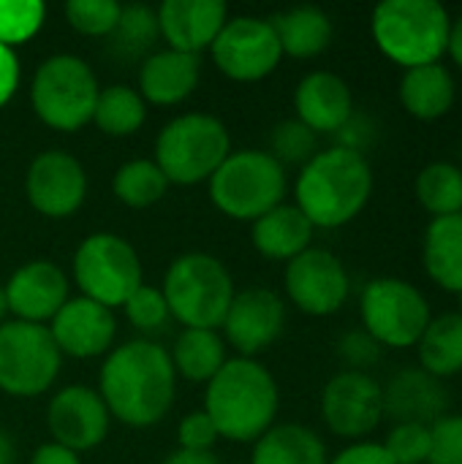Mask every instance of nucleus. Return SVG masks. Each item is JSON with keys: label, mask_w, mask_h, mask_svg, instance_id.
Instances as JSON below:
<instances>
[{"label": "nucleus", "mask_w": 462, "mask_h": 464, "mask_svg": "<svg viewBox=\"0 0 462 464\" xmlns=\"http://www.w3.org/2000/svg\"><path fill=\"white\" fill-rule=\"evenodd\" d=\"M98 394L109 416L125 427L147 430L161 424L177 397L169 351L152 340H131L114 348L101 367Z\"/></svg>", "instance_id": "nucleus-1"}, {"label": "nucleus", "mask_w": 462, "mask_h": 464, "mask_svg": "<svg viewBox=\"0 0 462 464\" xmlns=\"http://www.w3.org/2000/svg\"><path fill=\"white\" fill-rule=\"evenodd\" d=\"M376 177L368 155L327 147L319 150L297 174L294 207L313 228L335 231L354 223L373 198Z\"/></svg>", "instance_id": "nucleus-2"}, {"label": "nucleus", "mask_w": 462, "mask_h": 464, "mask_svg": "<svg viewBox=\"0 0 462 464\" xmlns=\"http://www.w3.org/2000/svg\"><path fill=\"white\" fill-rule=\"evenodd\" d=\"M278 408V381L261 362L245 356L229 359L204 392V413L231 443H256L275 427Z\"/></svg>", "instance_id": "nucleus-3"}, {"label": "nucleus", "mask_w": 462, "mask_h": 464, "mask_svg": "<svg viewBox=\"0 0 462 464\" xmlns=\"http://www.w3.org/2000/svg\"><path fill=\"white\" fill-rule=\"evenodd\" d=\"M452 14L438 0H384L370 14L376 49L403 71L444 63Z\"/></svg>", "instance_id": "nucleus-4"}, {"label": "nucleus", "mask_w": 462, "mask_h": 464, "mask_svg": "<svg viewBox=\"0 0 462 464\" xmlns=\"http://www.w3.org/2000/svg\"><path fill=\"white\" fill-rule=\"evenodd\" d=\"M161 294L177 324L185 329L218 332L237 291L221 258L193 250L169 264Z\"/></svg>", "instance_id": "nucleus-5"}, {"label": "nucleus", "mask_w": 462, "mask_h": 464, "mask_svg": "<svg viewBox=\"0 0 462 464\" xmlns=\"http://www.w3.org/2000/svg\"><path fill=\"white\" fill-rule=\"evenodd\" d=\"M210 201L240 223H256L283 204L289 190L286 169L264 150H237L210 177Z\"/></svg>", "instance_id": "nucleus-6"}, {"label": "nucleus", "mask_w": 462, "mask_h": 464, "mask_svg": "<svg viewBox=\"0 0 462 464\" xmlns=\"http://www.w3.org/2000/svg\"><path fill=\"white\" fill-rule=\"evenodd\" d=\"M231 155L226 125L202 111H188L163 125L155 139V163L169 185H199L221 169Z\"/></svg>", "instance_id": "nucleus-7"}, {"label": "nucleus", "mask_w": 462, "mask_h": 464, "mask_svg": "<svg viewBox=\"0 0 462 464\" xmlns=\"http://www.w3.org/2000/svg\"><path fill=\"white\" fill-rule=\"evenodd\" d=\"M98 79L76 54L46 57L30 82V103L35 117L60 133H76L93 122L98 101Z\"/></svg>", "instance_id": "nucleus-8"}, {"label": "nucleus", "mask_w": 462, "mask_h": 464, "mask_svg": "<svg viewBox=\"0 0 462 464\" xmlns=\"http://www.w3.org/2000/svg\"><path fill=\"white\" fill-rule=\"evenodd\" d=\"M362 329L387 351L417 348L433 321V307L411 280L384 275L365 283L359 296Z\"/></svg>", "instance_id": "nucleus-9"}, {"label": "nucleus", "mask_w": 462, "mask_h": 464, "mask_svg": "<svg viewBox=\"0 0 462 464\" xmlns=\"http://www.w3.org/2000/svg\"><path fill=\"white\" fill-rule=\"evenodd\" d=\"M142 277L139 253L117 234H90L74 253V283L79 285L82 296L109 310L123 307L133 291L144 285Z\"/></svg>", "instance_id": "nucleus-10"}, {"label": "nucleus", "mask_w": 462, "mask_h": 464, "mask_svg": "<svg viewBox=\"0 0 462 464\" xmlns=\"http://www.w3.org/2000/svg\"><path fill=\"white\" fill-rule=\"evenodd\" d=\"M63 353L46 326L5 321L0 326V392L33 400L52 389L60 375Z\"/></svg>", "instance_id": "nucleus-11"}, {"label": "nucleus", "mask_w": 462, "mask_h": 464, "mask_svg": "<svg viewBox=\"0 0 462 464\" xmlns=\"http://www.w3.org/2000/svg\"><path fill=\"white\" fill-rule=\"evenodd\" d=\"M327 430L343 440H368L384 416V386L370 372L343 370L327 381L319 400Z\"/></svg>", "instance_id": "nucleus-12"}, {"label": "nucleus", "mask_w": 462, "mask_h": 464, "mask_svg": "<svg viewBox=\"0 0 462 464\" xmlns=\"http://www.w3.org/2000/svg\"><path fill=\"white\" fill-rule=\"evenodd\" d=\"M283 285L289 302L313 318L340 313L351 296V277L346 264L327 247H308L286 264Z\"/></svg>", "instance_id": "nucleus-13"}, {"label": "nucleus", "mask_w": 462, "mask_h": 464, "mask_svg": "<svg viewBox=\"0 0 462 464\" xmlns=\"http://www.w3.org/2000/svg\"><path fill=\"white\" fill-rule=\"evenodd\" d=\"M215 68L234 82H261L283 60L278 35L270 19L234 16L223 24L210 46Z\"/></svg>", "instance_id": "nucleus-14"}, {"label": "nucleus", "mask_w": 462, "mask_h": 464, "mask_svg": "<svg viewBox=\"0 0 462 464\" xmlns=\"http://www.w3.org/2000/svg\"><path fill=\"white\" fill-rule=\"evenodd\" d=\"M25 196L30 207L52 220L71 218L87 196L84 166L63 150H46L33 158L25 174Z\"/></svg>", "instance_id": "nucleus-15"}, {"label": "nucleus", "mask_w": 462, "mask_h": 464, "mask_svg": "<svg viewBox=\"0 0 462 464\" xmlns=\"http://www.w3.org/2000/svg\"><path fill=\"white\" fill-rule=\"evenodd\" d=\"M223 343L253 359L272 348L286 329V302L270 288H245L234 294L229 313L221 324Z\"/></svg>", "instance_id": "nucleus-16"}, {"label": "nucleus", "mask_w": 462, "mask_h": 464, "mask_svg": "<svg viewBox=\"0 0 462 464\" xmlns=\"http://www.w3.org/2000/svg\"><path fill=\"white\" fill-rule=\"evenodd\" d=\"M109 421L112 416L101 394L82 383L60 389L46 408V430L52 440L74 454L101 446L109 435Z\"/></svg>", "instance_id": "nucleus-17"}, {"label": "nucleus", "mask_w": 462, "mask_h": 464, "mask_svg": "<svg viewBox=\"0 0 462 464\" xmlns=\"http://www.w3.org/2000/svg\"><path fill=\"white\" fill-rule=\"evenodd\" d=\"M46 329H49L57 351L71 359L103 356L117 337L114 313L93 299H84V296L68 299L60 307V313L49 321Z\"/></svg>", "instance_id": "nucleus-18"}, {"label": "nucleus", "mask_w": 462, "mask_h": 464, "mask_svg": "<svg viewBox=\"0 0 462 464\" xmlns=\"http://www.w3.org/2000/svg\"><path fill=\"white\" fill-rule=\"evenodd\" d=\"M3 288H5L8 313L16 315V321L38 324V326H46L60 313V307L71 299L65 272L44 258L22 264Z\"/></svg>", "instance_id": "nucleus-19"}, {"label": "nucleus", "mask_w": 462, "mask_h": 464, "mask_svg": "<svg viewBox=\"0 0 462 464\" xmlns=\"http://www.w3.org/2000/svg\"><path fill=\"white\" fill-rule=\"evenodd\" d=\"M449 413V392L444 381L422 367L398 370L384 386V416L395 424H436Z\"/></svg>", "instance_id": "nucleus-20"}, {"label": "nucleus", "mask_w": 462, "mask_h": 464, "mask_svg": "<svg viewBox=\"0 0 462 464\" xmlns=\"http://www.w3.org/2000/svg\"><path fill=\"white\" fill-rule=\"evenodd\" d=\"M294 111L316 136H335L357 111L349 82L332 71H310L294 90Z\"/></svg>", "instance_id": "nucleus-21"}, {"label": "nucleus", "mask_w": 462, "mask_h": 464, "mask_svg": "<svg viewBox=\"0 0 462 464\" xmlns=\"http://www.w3.org/2000/svg\"><path fill=\"white\" fill-rule=\"evenodd\" d=\"M155 14L161 38L169 44V49L196 57L212 46L229 22L226 3L221 0H166Z\"/></svg>", "instance_id": "nucleus-22"}, {"label": "nucleus", "mask_w": 462, "mask_h": 464, "mask_svg": "<svg viewBox=\"0 0 462 464\" xmlns=\"http://www.w3.org/2000/svg\"><path fill=\"white\" fill-rule=\"evenodd\" d=\"M199 76L202 63L196 54L174 49L150 52V57H144L139 65V95L144 103L177 106L196 90Z\"/></svg>", "instance_id": "nucleus-23"}, {"label": "nucleus", "mask_w": 462, "mask_h": 464, "mask_svg": "<svg viewBox=\"0 0 462 464\" xmlns=\"http://www.w3.org/2000/svg\"><path fill=\"white\" fill-rule=\"evenodd\" d=\"M398 98L408 117H414L419 122H436V120L447 117L457 101L455 73L444 63L408 68L400 76Z\"/></svg>", "instance_id": "nucleus-24"}, {"label": "nucleus", "mask_w": 462, "mask_h": 464, "mask_svg": "<svg viewBox=\"0 0 462 464\" xmlns=\"http://www.w3.org/2000/svg\"><path fill=\"white\" fill-rule=\"evenodd\" d=\"M313 234L316 228L310 226V220L294 204L286 201L270 209L267 215H261L251 228L256 253L283 264L294 261L300 253L313 247Z\"/></svg>", "instance_id": "nucleus-25"}, {"label": "nucleus", "mask_w": 462, "mask_h": 464, "mask_svg": "<svg viewBox=\"0 0 462 464\" xmlns=\"http://www.w3.org/2000/svg\"><path fill=\"white\" fill-rule=\"evenodd\" d=\"M422 266L447 294L462 291V215L433 218L422 234Z\"/></svg>", "instance_id": "nucleus-26"}, {"label": "nucleus", "mask_w": 462, "mask_h": 464, "mask_svg": "<svg viewBox=\"0 0 462 464\" xmlns=\"http://www.w3.org/2000/svg\"><path fill=\"white\" fill-rule=\"evenodd\" d=\"M280 52L294 60H310L329 49L335 24L327 11L319 5H297L289 11H280L270 19Z\"/></svg>", "instance_id": "nucleus-27"}, {"label": "nucleus", "mask_w": 462, "mask_h": 464, "mask_svg": "<svg viewBox=\"0 0 462 464\" xmlns=\"http://www.w3.org/2000/svg\"><path fill=\"white\" fill-rule=\"evenodd\" d=\"M327 443L305 424H275L253 446L251 464H327Z\"/></svg>", "instance_id": "nucleus-28"}, {"label": "nucleus", "mask_w": 462, "mask_h": 464, "mask_svg": "<svg viewBox=\"0 0 462 464\" xmlns=\"http://www.w3.org/2000/svg\"><path fill=\"white\" fill-rule=\"evenodd\" d=\"M417 367L438 381L462 375V315L457 310L433 315L430 326L417 343Z\"/></svg>", "instance_id": "nucleus-29"}, {"label": "nucleus", "mask_w": 462, "mask_h": 464, "mask_svg": "<svg viewBox=\"0 0 462 464\" xmlns=\"http://www.w3.org/2000/svg\"><path fill=\"white\" fill-rule=\"evenodd\" d=\"M174 372L191 383H210L229 362L226 343L212 329H182L169 351Z\"/></svg>", "instance_id": "nucleus-30"}, {"label": "nucleus", "mask_w": 462, "mask_h": 464, "mask_svg": "<svg viewBox=\"0 0 462 464\" xmlns=\"http://www.w3.org/2000/svg\"><path fill=\"white\" fill-rule=\"evenodd\" d=\"M414 196L430 220L462 215V169L452 160H433L422 166L414 182Z\"/></svg>", "instance_id": "nucleus-31"}, {"label": "nucleus", "mask_w": 462, "mask_h": 464, "mask_svg": "<svg viewBox=\"0 0 462 464\" xmlns=\"http://www.w3.org/2000/svg\"><path fill=\"white\" fill-rule=\"evenodd\" d=\"M144 120H147V103L139 95V90L128 84H112L98 92L93 122L98 125L101 133L125 139L133 136L144 125Z\"/></svg>", "instance_id": "nucleus-32"}, {"label": "nucleus", "mask_w": 462, "mask_h": 464, "mask_svg": "<svg viewBox=\"0 0 462 464\" xmlns=\"http://www.w3.org/2000/svg\"><path fill=\"white\" fill-rule=\"evenodd\" d=\"M112 190L120 204L131 209H147L166 196L169 179L152 158H133L114 171Z\"/></svg>", "instance_id": "nucleus-33"}, {"label": "nucleus", "mask_w": 462, "mask_h": 464, "mask_svg": "<svg viewBox=\"0 0 462 464\" xmlns=\"http://www.w3.org/2000/svg\"><path fill=\"white\" fill-rule=\"evenodd\" d=\"M158 38H161L158 14L142 3H133V5H123L117 27L109 35V49L114 57L128 63V60H139L142 54L150 57V49Z\"/></svg>", "instance_id": "nucleus-34"}, {"label": "nucleus", "mask_w": 462, "mask_h": 464, "mask_svg": "<svg viewBox=\"0 0 462 464\" xmlns=\"http://www.w3.org/2000/svg\"><path fill=\"white\" fill-rule=\"evenodd\" d=\"M319 152V136L302 125L297 117L283 120L272 128L270 136V155L286 169V166H305Z\"/></svg>", "instance_id": "nucleus-35"}, {"label": "nucleus", "mask_w": 462, "mask_h": 464, "mask_svg": "<svg viewBox=\"0 0 462 464\" xmlns=\"http://www.w3.org/2000/svg\"><path fill=\"white\" fill-rule=\"evenodd\" d=\"M46 16L41 0H0V44L14 49L16 44L30 41Z\"/></svg>", "instance_id": "nucleus-36"}, {"label": "nucleus", "mask_w": 462, "mask_h": 464, "mask_svg": "<svg viewBox=\"0 0 462 464\" xmlns=\"http://www.w3.org/2000/svg\"><path fill=\"white\" fill-rule=\"evenodd\" d=\"M123 5L114 0H68L65 19L68 24L90 38H109L117 27Z\"/></svg>", "instance_id": "nucleus-37"}, {"label": "nucleus", "mask_w": 462, "mask_h": 464, "mask_svg": "<svg viewBox=\"0 0 462 464\" xmlns=\"http://www.w3.org/2000/svg\"><path fill=\"white\" fill-rule=\"evenodd\" d=\"M123 310H125V318L133 324V329H139L144 334L161 332L166 326V321L172 318L161 288H152V285H139L133 291V296L123 304Z\"/></svg>", "instance_id": "nucleus-38"}, {"label": "nucleus", "mask_w": 462, "mask_h": 464, "mask_svg": "<svg viewBox=\"0 0 462 464\" xmlns=\"http://www.w3.org/2000/svg\"><path fill=\"white\" fill-rule=\"evenodd\" d=\"M387 454L395 464H428L430 427L428 424H395L384 440Z\"/></svg>", "instance_id": "nucleus-39"}, {"label": "nucleus", "mask_w": 462, "mask_h": 464, "mask_svg": "<svg viewBox=\"0 0 462 464\" xmlns=\"http://www.w3.org/2000/svg\"><path fill=\"white\" fill-rule=\"evenodd\" d=\"M428 464H462V413H447L430 424Z\"/></svg>", "instance_id": "nucleus-40"}, {"label": "nucleus", "mask_w": 462, "mask_h": 464, "mask_svg": "<svg viewBox=\"0 0 462 464\" xmlns=\"http://www.w3.org/2000/svg\"><path fill=\"white\" fill-rule=\"evenodd\" d=\"M381 356H384V348L365 329H351L340 334L338 340V359L346 364V370L368 372L370 367L381 362Z\"/></svg>", "instance_id": "nucleus-41"}, {"label": "nucleus", "mask_w": 462, "mask_h": 464, "mask_svg": "<svg viewBox=\"0 0 462 464\" xmlns=\"http://www.w3.org/2000/svg\"><path fill=\"white\" fill-rule=\"evenodd\" d=\"M218 430L212 424V419L204 413V411H193L188 413L180 427H177V443L182 451H196V454H204V451H212V446L218 443Z\"/></svg>", "instance_id": "nucleus-42"}, {"label": "nucleus", "mask_w": 462, "mask_h": 464, "mask_svg": "<svg viewBox=\"0 0 462 464\" xmlns=\"http://www.w3.org/2000/svg\"><path fill=\"white\" fill-rule=\"evenodd\" d=\"M376 136H378L376 120L368 111H354L346 120V125L335 133V147H343V150L365 155L376 144Z\"/></svg>", "instance_id": "nucleus-43"}, {"label": "nucleus", "mask_w": 462, "mask_h": 464, "mask_svg": "<svg viewBox=\"0 0 462 464\" xmlns=\"http://www.w3.org/2000/svg\"><path fill=\"white\" fill-rule=\"evenodd\" d=\"M327 464H395V459L387 454L384 443L357 440V443H349L343 451H338Z\"/></svg>", "instance_id": "nucleus-44"}, {"label": "nucleus", "mask_w": 462, "mask_h": 464, "mask_svg": "<svg viewBox=\"0 0 462 464\" xmlns=\"http://www.w3.org/2000/svg\"><path fill=\"white\" fill-rule=\"evenodd\" d=\"M16 87H19V60L14 49L0 44V109L14 98Z\"/></svg>", "instance_id": "nucleus-45"}, {"label": "nucleus", "mask_w": 462, "mask_h": 464, "mask_svg": "<svg viewBox=\"0 0 462 464\" xmlns=\"http://www.w3.org/2000/svg\"><path fill=\"white\" fill-rule=\"evenodd\" d=\"M30 464H82L79 454H74L71 449L49 440V443H41L33 457H30Z\"/></svg>", "instance_id": "nucleus-46"}, {"label": "nucleus", "mask_w": 462, "mask_h": 464, "mask_svg": "<svg viewBox=\"0 0 462 464\" xmlns=\"http://www.w3.org/2000/svg\"><path fill=\"white\" fill-rule=\"evenodd\" d=\"M447 54L452 60L455 68L462 71V14L452 16V27H449V44H447Z\"/></svg>", "instance_id": "nucleus-47"}, {"label": "nucleus", "mask_w": 462, "mask_h": 464, "mask_svg": "<svg viewBox=\"0 0 462 464\" xmlns=\"http://www.w3.org/2000/svg\"><path fill=\"white\" fill-rule=\"evenodd\" d=\"M163 464H221L218 457L212 451H204V454H196V451H182L177 449L174 454H169Z\"/></svg>", "instance_id": "nucleus-48"}, {"label": "nucleus", "mask_w": 462, "mask_h": 464, "mask_svg": "<svg viewBox=\"0 0 462 464\" xmlns=\"http://www.w3.org/2000/svg\"><path fill=\"white\" fill-rule=\"evenodd\" d=\"M16 459V449H14V440L0 430V464H14Z\"/></svg>", "instance_id": "nucleus-49"}, {"label": "nucleus", "mask_w": 462, "mask_h": 464, "mask_svg": "<svg viewBox=\"0 0 462 464\" xmlns=\"http://www.w3.org/2000/svg\"><path fill=\"white\" fill-rule=\"evenodd\" d=\"M5 315H8V302H5V288L0 285V326L5 324Z\"/></svg>", "instance_id": "nucleus-50"}, {"label": "nucleus", "mask_w": 462, "mask_h": 464, "mask_svg": "<svg viewBox=\"0 0 462 464\" xmlns=\"http://www.w3.org/2000/svg\"><path fill=\"white\" fill-rule=\"evenodd\" d=\"M457 313H460V315H462V291H460V294H457Z\"/></svg>", "instance_id": "nucleus-51"}, {"label": "nucleus", "mask_w": 462, "mask_h": 464, "mask_svg": "<svg viewBox=\"0 0 462 464\" xmlns=\"http://www.w3.org/2000/svg\"><path fill=\"white\" fill-rule=\"evenodd\" d=\"M457 166H460V169H462V150H460V163H457Z\"/></svg>", "instance_id": "nucleus-52"}]
</instances>
